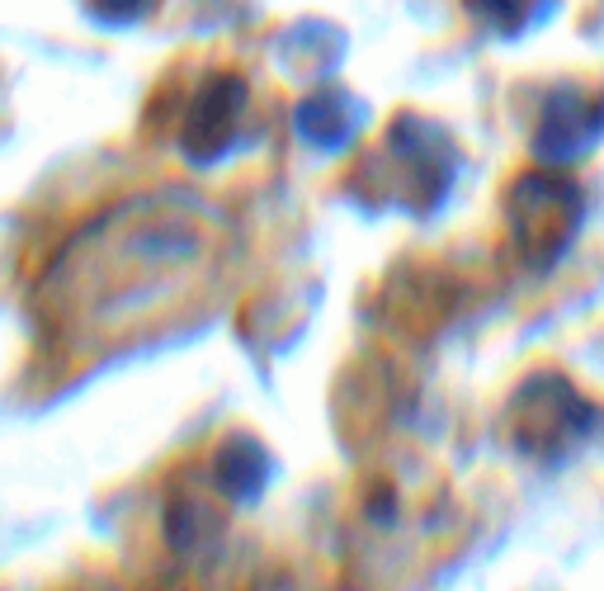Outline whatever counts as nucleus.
Instances as JSON below:
<instances>
[{"instance_id": "nucleus-1", "label": "nucleus", "mask_w": 604, "mask_h": 591, "mask_svg": "<svg viewBox=\"0 0 604 591\" xmlns=\"http://www.w3.org/2000/svg\"><path fill=\"white\" fill-rule=\"evenodd\" d=\"M222 260V218L180 190L138 194L99 213L53 260L38 303L53 341L71 350L119 346L180 308Z\"/></svg>"}, {"instance_id": "nucleus-2", "label": "nucleus", "mask_w": 604, "mask_h": 591, "mask_svg": "<svg viewBox=\"0 0 604 591\" xmlns=\"http://www.w3.org/2000/svg\"><path fill=\"white\" fill-rule=\"evenodd\" d=\"M246 105H250V86L237 72H213L198 80L189 114L180 128V152L194 166H217L241 138L246 123Z\"/></svg>"}, {"instance_id": "nucleus-3", "label": "nucleus", "mask_w": 604, "mask_h": 591, "mask_svg": "<svg viewBox=\"0 0 604 591\" xmlns=\"http://www.w3.org/2000/svg\"><path fill=\"white\" fill-rule=\"evenodd\" d=\"M576 190L558 175H529L519 180L510 194V223L515 241L529 260H552L562 251V241H572L576 232Z\"/></svg>"}, {"instance_id": "nucleus-4", "label": "nucleus", "mask_w": 604, "mask_h": 591, "mask_svg": "<svg viewBox=\"0 0 604 591\" xmlns=\"http://www.w3.org/2000/svg\"><path fill=\"white\" fill-rule=\"evenodd\" d=\"M293 123H298V138L302 142L322 147V152H340V147H349V142L359 138L364 105L349 90H312L307 100L298 105Z\"/></svg>"}, {"instance_id": "nucleus-5", "label": "nucleus", "mask_w": 604, "mask_h": 591, "mask_svg": "<svg viewBox=\"0 0 604 591\" xmlns=\"http://www.w3.org/2000/svg\"><path fill=\"white\" fill-rule=\"evenodd\" d=\"M213 483L227 502H256L264 483H270V454H264V445L250 435H231L213 459Z\"/></svg>"}, {"instance_id": "nucleus-6", "label": "nucleus", "mask_w": 604, "mask_h": 591, "mask_svg": "<svg viewBox=\"0 0 604 591\" xmlns=\"http://www.w3.org/2000/svg\"><path fill=\"white\" fill-rule=\"evenodd\" d=\"M80 5H86V14H95L99 24H138L161 5V0H80Z\"/></svg>"}, {"instance_id": "nucleus-7", "label": "nucleus", "mask_w": 604, "mask_h": 591, "mask_svg": "<svg viewBox=\"0 0 604 591\" xmlns=\"http://www.w3.org/2000/svg\"><path fill=\"white\" fill-rule=\"evenodd\" d=\"M482 20H491V24H500V29H510V24H524L529 14H533V5L539 0H467Z\"/></svg>"}]
</instances>
